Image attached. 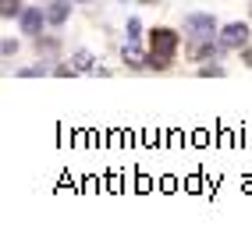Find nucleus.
I'll use <instances>...</instances> for the list:
<instances>
[{
    "label": "nucleus",
    "mask_w": 252,
    "mask_h": 241,
    "mask_svg": "<svg viewBox=\"0 0 252 241\" xmlns=\"http://www.w3.org/2000/svg\"><path fill=\"white\" fill-rule=\"evenodd\" d=\"M185 32H192L195 39H213V32H217V22H213V14H203V11H195L185 18Z\"/></svg>",
    "instance_id": "f257e3e1"
},
{
    "label": "nucleus",
    "mask_w": 252,
    "mask_h": 241,
    "mask_svg": "<svg viewBox=\"0 0 252 241\" xmlns=\"http://www.w3.org/2000/svg\"><path fill=\"white\" fill-rule=\"evenodd\" d=\"M174 50H178V36H174L171 29H157V32H153V54L163 57V60H171Z\"/></svg>",
    "instance_id": "f03ea898"
},
{
    "label": "nucleus",
    "mask_w": 252,
    "mask_h": 241,
    "mask_svg": "<svg viewBox=\"0 0 252 241\" xmlns=\"http://www.w3.org/2000/svg\"><path fill=\"white\" fill-rule=\"evenodd\" d=\"M245 43H249V29H245L242 22H234V25H227V29L220 32V46H227V50L245 46Z\"/></svg>",
    "instance_id": "7ed1b4c3"
},
{
    "label": "nucleus",
    "mask_w": 252,
    "mask_h": 241,
    "mask_svg": "<svg viewBox=\"0 0 252 241\" xmlns=\"http://www.w3.org/2000/svg\"><path fill=\"white\" fill-rule=\"evenodd\" d=\"M39 29H43V7H29V11H22V32H25V36H36Z\"/></svg>",
    "instance_id": "20e7f679"
},
{
    "label": "nucleus",
    "mask_w": 252,
    "mask_h": 241,
    "mask_svg": "<svg viewBox=\"0 0 252 241\" xmlns=\"http://www.w3.org/2000/svg\"><path fill=\"white\" fill-rule=\"evenodd\" d=\"M68 11H71V0H54L50 11H46V18L54 25H61V22H68Z\"/></svg>",
    "instance_id": "39448f33"
},
{
    "label": "nucleus",
    "mask_w": 252,
    "mask_h": 241,
    "mask_svg": "<svg viewBox=\"0 0 252 241\" xmlns=\"http://www.w3.org/2000/svg\"><path fill=\"white\" fill-rule=\"evenodd\" d=\"M125 60H128L131 67H146V60H149V57L135 46V39H128V43H125Z\"/></svg>",
    "instance_id": "423d86ee"
},
{
    "label": "nucleus",
    "mask_w": 252,
    "mask_h": 241,
    "mask_svg": "<svg viewBox=\"0 0 252 241\" xmlns=\"http://www.w3.org/2000/svg\"><path fill=\"white\" fill-rule=\"evenodd\" d=\"M71 64H75V71H96V67H93V54H89V50H78V54L71 57Z\"/></svg>",
    "instance_id": "0eeeda50"
},
{
    "label": "nucleus",
    "mask_w": 252,
    "mask_h": 241,
    "mask_svg": "<svg viewBox=\"0 0 252 241\" xmlns=\"http://www.w3.org/2000/svg\"><path fill=\"white\" fill-rule=\"evenodd\" d=\"M18 11H22V7H18V0H0V14H4V18H14Z\"/></svg>",
    "instance_id": "6e6552de"
},
{
    "label": "nucleus",
    "mask_w": 252,
    "mask_h": 241,
    "mask_svg": "<svg viewBox=\"0 0 252 241\" xmlns=\"http://www.w3.org/2000/svg\"><path fill=\"white\" fill-rule=\"evenodd\" d=\"M139 32H142L139 18H128V39H139Z\"/></svg>",
    "instance_id": "1a4fd4ad"
},
{
    "label": "nucleus",
    "mask_w": 252,
    "mask_h": 241,
    "mask_svg": "<svg viewBox=\"0 0 252 241\" xmlns=\"http://www.w3.org/2000/svg\"><path fill=\"white\" fill-rule=\"evenodd\" d=\"M14 50H18V43H14V39H4V57H11Z\"/></svg>",
    "instance_id": "9d476101"
},
{
    "label": "nucleus",
    "mask_w": 252,
    "mask_h": 241,
    "mask_svg": "<svg viewBox=\"0 0 252 241\" xmlns=\"http://www.w3.org/2000/svg\"><path fill=\"white\" fill-rule=\"evenodd\" d=\"M78 4H86V0H78Z\"/></svg>",
    "instance_id": "9b49d317"
},
{
    "label": "nucleus",
    "mask_w": 252,
    "mask_h": 241,
    "mask_svg": "<svg viewBox=\"0 0 252 241\" xmlns=\"http://www.w3.org/2000/svg\"><path fill=\"white\" fill-rule=\"evenodd\" d=\"M142 4H149V0H142Z\"/></svg>",
    "instance_id": "f8f14e48"
}]
</instances>
